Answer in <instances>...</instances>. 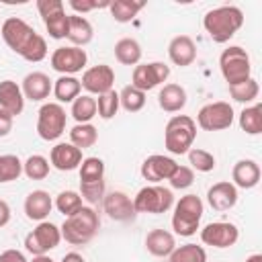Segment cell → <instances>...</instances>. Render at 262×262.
Here are the masks:
<instances>
[{
  "instance_id": "22",
  "label": "cell",
  "mask_w": 262,
  "mask_h": 262,
  "mask_svg": "<svg viewBox=\"0 0 262 262\" xmlns=\"http://www.w3.org/2000/svg\"><path fill=\"white\" fill-rule=\"evenodd\" d=\"M168 57L174 66L186 68L196 59V45L188 35H178L168 45Z\"/></svg>"
},
{
  "instance_id": "43",
  "label": "cell",
  "mask_w": 262,
  "mask_h": 262,
  "mask_svg": "<svg viewBox=\"0 0 262 262\" xmlns=\"http://www.w3.org/2000/svg\"><path fill=\"white\" fill-rule=\"evenodd\" d=\"M104 194H106V184H104V180L80 182V196H82V201H86L88 205H98V203H102Z\"/></svg>"
},
{
  "instance_id": "38",
  "label": "cell",
  "mask_w": 262,
  "mask_h": 262,
  "mask_svg": "<svg viewBox=\"0 0 262 262\" xmlns=\"http://www.w3.org/2000/svg\"><path fill=\"white\" fill-rule=\"evenodd\" d=\"M119 104L127 111V113H139L145 106V92L137 90L135 86H125L119 92Z\"/></svg>"
},
{
  "instance_id": "39",
  "label": "cell",
  "mask_w": 262,
  "mask_h": 262,
  "mask_svg": "<svg viewBox=\"0 0 262 262\" xmlns=\"http://www.w3.org/2000/svg\"><path fill=\"white\" fill-rule=\"evenodd\" d=\"M80 182H96V180H104V162L96 156L84 158L80 164Z\"/></svg>"
},
{
  "instance_id": "16",
  "label": "cell",
  "mask_w": 262,
  "mask_h": 262,
  "mask_svg": "<svg viewBox=\"0 0 262 262\" xmlns=\"http://www.w3.org/2000/svg\"><path fill=\"white\" fill-rule=\"evenodd\" d=\"M176 168H178V164H176L170 156L151 154V156H147V158L143 160L139 172H141L143 180H147V182H151V184H158V182H162V180H168V178L174 174Z\"/></svg>"
},
{
  "instance_id": "23",
  "label": "cell",
  "mask_w": 262,
  "mask_h": 262,
  "mask_svg": "<svg viewBox=\"0 0 262 262\" xmlns=\"http://www.w3.org/2000/svg\"><path fill=\"white\" fill-rule=\"evenodd\" d=\"M0 108H4L12 117H18L25 111V94L20 90V84H16L14 80L0 82Z\"/></svg>"
},
{
  "instance_id": "4",
  "label": "cell",
  "mask_w": 262,
  "mask_h": 262,
  "mask_svg": "<svg viewBox=\"0 0 262 262\" xmlns=\"http://www.w3.org/2000/svg\"><path fill=\"white\" fill-rule=\"evenodd\" d=\"M205 213V205L201 196L196 194H184L180 201L174 205V215H172V229L176 235L190 237L196 233L201 225V217Z\"/></svg>"
},
{
  "instance_id": "49",
  "label": "cell",
  "mask_w": 262,
  "mask_h": 262,
  "mask_svg": "<svg viewBox=\"0 0 262 262\" xmlns=\"http://www.w3.org/2000/svg\"><path fill=\"white\" fill-rule=\"evenodd\" d=\"M0 262H29L20 250H4L0 252Z\"/></svg>"
},
{
  "instance_id": "29",
  "label": "cell",
  "mask_w": 262,
  "mask_h": 262,
  "mask_svg": "<svg viewBox=\"0 0 262 262\" xmlns=\"http://www.w3.org/2000/svg\"><path fill=\"white\" fill-rule=\"evenodd\" d=\"M98 141V129L92 123H76L70 129V143L76 145L78 149L92 147Z\"/></svg>"
},
{
  "instance_id": "17",
  "label": "cell",
  "mask_w": 262,
  "mask_h": 262,
  "mask_svg": "<svg viewBox=\"0 0 262 262\" xmlns=\"http://www.w3.org/2000/svg\"><path fill=\"white\" fill-rule=\"evenodd\" d=\"M82 149H78L76 145H72L70 141H61V143H55L51 147V154H49V164L55 168V170H61V172H72L76 168H80L82 164Z\"/></svg>"
},
{
  "instance_id": "31",
  "label": "cell",
  "mask_w": 262,
  "mask_h": 262,
  "mask_svg": "<svg viewBox=\"0 0 262 262\" xmlns=\"http://www.w3.org/2000/svg\"><path fill=\"white\" fill-rule=\"evenodd\" d=\"M237 123H239V129L246 131L248 135H260L262 133V104L244 106Z\"/></svg>"
},
{
  "instance_id": "21",
  "label": "cell",
  "mask_w": 262,
  "mask_h": 262,
  "mask_svg": "<svg viewBox=\"0 0 262 262\" xmlns=\"http://www.w3.org/2000/svg\"><path fill=\"white\" fill-rule=\"evenodd\" d=\"M25 215H27V219H31V221H47V217H49V213H51V209H53V199H51V194L47 192V190H41V188H37V190H31L29 194H27V199H25Z\"/></svg>"
},
{
  "instance_id": "46",
  "label": "cell",
  "mask_w": 262,
  "mask_h": 262,
  "mask_svg": "<svg viewBox=\"0 0 262 262\" xmlns=\"http://www.w3.org/2000/svg\"><path fill=\"white\" fill-rule=\"evenodd\" d=\"M108 0H102V2H92V0H70V8L76 10V14H84V12H90V10H96V8H108Z\"/></svg>"
},
{
  "instance_id": "12",
  "label": "cell",
  "mask_w": 262,
  "mask_h": 262,
  "mask_svg": "<svg viewBox=\"0 0 262 262\" xmlns=\"http://www.w3.org/2000/svg\"><path fill=\"white\" fill-rule=\"evenodd\" d=\"M86 63H88V55H86V49L82 47L66 45V47H57L51 53V68L61 76H74L82 72Z\"/></svg>"
},
{
  "instance_id": "32",
  "label": "cell",
  "mask_w": 262,
  "mask_h": 262,
  "mask_svg": "<svg viewBox=\"0 0 262 262\" xmlns=\"http://www.w3.org/2000/svg\"><path fill=\"white\" fill-rule=\"evenodd\" d=\"M70 115L74 117L76 123H90L96 117V98L90 96V94H80L72 102Z\"/></svg>"
},
{
  "instance_id": "42",
  "label": "cell",
  "mask_w": 262,
  "mask_h": 262,
  "mask_svg": "<svg viewBox=\"0 0 262 262\" xmlns=\"http://www.w3.org/2000/svg\"><path fill=\"white\" fill-rule=\"evenodd\" d=\"M45 23V29L49 33L51 39H66L68 37V29H70V14L63 12H57V14H51L47 18H43Z\"/></svg>"
},
{
  "instance_id": "35",
  "label": "cell",
  "mask_w": 262,
  "mask_h": 262,
  "mask_svg": "<svg viewBox=\"0 0 262 262\" xmlns=\"http://www.w3.org/2000/svg\"><path fill=\"white\" fill-rule=\"evenodd\" d=\"M53 207H55L63 217H70V215H74L76 211H80V209L84 207V201H82L80 192H76V190H61V192L55 196Z\"/></svg>"
},
{
  "instance_id": "6",
  "label": "cell",
  "mask_w": 262,
  "mask_h": 262,
  "mask_svg": "<svg viewBox=\"0 0 262 262\" xmlns=\"http://www.w3.org/2000/svg\"><path fill=\"white\" fill-rule=\"evenodd\" d=\"M133 207H135V213L160 215L174 207V194L166 186L147 184V186L139 188L137 194L133 196Z\"/></svg>"
},
{
  "instance_id": "36",
  "label": "cell",
  "mask_w": 262,
  "mask_h": 262,
  "mask_svg": "<svg viewBox=\"0 0 262 262\" xmlns=\"http://www.w3.org/2000/svg\"><path fill=\"white\" fill-rule=\"evenodd\" d=\"M23 174V162L14 154H2L0 156V184L14 182Z\"/></svg>"
},
{
  "instance_id": "24",
  "label": "cell",
  "mask_w": 262,
  "mask_h": 262,
  "mask_svg": "<svg viewBox=\"0 0 262 262\" xmlns=\"http://www.w3.org/2000/svg\"><path fill=\"white\" fill-rule=\"evenodd\" d=\"M176 248V237L168 229H151L145 235V250L156 258H168Z\"/></svg>"
},
{
  "instance_id": "10",
  "label": "cell",
  "mask_w": 262,
  "mask_h": 262,
  "mask_svg": "<svg viewBox=\"0 0 262 262\" xmlns=\"http://www.w3.org/2000/svg\"><path fill=\"white\" fill-rule=\"evenodd\" d=\"M0 33H2L4 43H6L16 55H23L25 49L31 45V41H33L35 35H37V31H35L29 23H25L23 18H18V16L6 18V20L2 23Z\"/></svg>"
},
{
  "instance_id": "26",
  "label": "cell",
  "mask_w": 262,
  "mask_h": 262,
  "mask_svg": "<svg viewBox=\"0 0 262 262\" xmlns=\"http://www.w3.org/2000/svg\"><path fill=\"white\" fill-rule=\"evenodd\" d=\"M94 37V29L90 25V20L86 16H80V14H70V29H68V41L74 45V47H82L88 45Z\"/></svg>"
},
{
  "instance_id": "41",
  "label": "cell",
  "mask_w": 262,
  "mask_h": 262,
  "mask_svg": "<svg viewBox=\"0 0 262 262\" xmlns=\"http://www.w3.org/2000/svg\"><path fill=\"white\" fill-rule=\"evenodd\" d=\"M186 156H188V162H190V168L192 170H196V172H211V170H215V156L211 154V151H207V149H201V147H190L188 151H186Z\"/></svg>"
},
{
  "instance_id": "27",
  "label": "cell",
  "mask_w": 262,
  "mask_h": 262,
  "mask_svg": "<svg viewBox=\"0 0 262 262\" xmlns=\"http://www.w3.org/2000/svg\"><path fill=\"white\" fill-rule=\"evenodd\" d=\"M53 96L55 100L61 104V102H74L80 94H82V84L76 76H59L55 82H53Z\"/></svg>"
},
{
  "instance_id": "45",
  "label": "cell",
  "mask_w": 262,
  "mask_h": 262,
  "mask_svg": "<svg viewBox=\"0 0 262 262\" xmlns=\"http://www.w3.org/2000/svg\"><path fill=\"white\" fill-rule=\"evenodd\" d=\"M168 182H170L172 188L184 190V188H188V186L194 182V170L188 168V166H180V164H178V168H176L174 174L168 178Z\"/></svg>"
},
{
  "instance_id": "9",
  "label": "cell",
  "mask_w": 262,
  "mask_h": 262,
  "mask_svg": "<svg viewBox=\"0 0 262 262\" xmlns=\"http://www.w3.org/2000/svg\"><path fill=\"white\" fill-rule=\"evenodd\" d=\"M61 242V231L55 223L51 221H39L33 231L27 233L25 237V248L33 256H45L53 248H57Z\"/></svg>"
},
{
  "instance_id": "8",
  "label": "cell",
  "mask_w": 262,
  "mask_h": 262,
  "mask_svg": "<svg viewBox=\"0 0 262 262\" xmlns=\"http://www.w3.org/2000/svg\"><path fill=\"white\" fill-rule=\"evenodd\" d=\"M233 117H235L233 106L225 100H217V102H209V104L201 106L194 123L203 131H223V129L231 127Z\"/></svg>"
},
{
  "instance_id": "34",
  "label": "cell",
  "mask_w": 262,
  "mask_h": 262,
  "mask_svg": "<svg viewBox=\"0 0 262 262\" xmlns=\"http://www.w3.org/2000/svg\"><path fill=\"white\" fill-rule=\"evenodd\" d=\"M168 262H207V252L203 246L196 244L176 246L174 252L168 256Z\"/></svg>"
},
{
  "instance_id": "44",
  "label": "cell",
  "mask_w": 262,
  "mask_h": 262,
  "mask_svg": "<svg viewBox=\"0 0 262 262\" xmlns=\"http://www.w3.org/2000/svg\"><path fill=\"white\" fill-rule=\"evenodd\" d=\"M23 59L31 61V63H37V61H43L47 57V41L37 33L35 39L31 41V45L25 49V53L20 55Z\"/></svg>"
},
{
  "instance_id": "7",
  "label": "cell",
  "mask_w": 262,
  "mask_h": 262,
  "mask_svg": "<svg viewBox=\"0 0 262 262\" xmlns=\"http://www.w3.org/2000/svg\"><path fill=\"white\" fill-rule=\"evenodd\" d=\"M66 108L59 102H45L37 113V135L43 141H55L66 131Z\"/></svg>"
},
{
  "instance_id": "14",
  "label": "cell",
  "mask_w": 262,
  "mask_h": 262,
  "mask_svg": "<svg viewBox=\"0 0 262 262\" xmlns=\"http://www.w3.org/2000/svg\"><path fill=\"white\" fill-rule=\"evenodd\" d=\"M80 84H82V88H84L90 96H92V94L100 96V94L113 90V86H115V72H113V68L106 66V63L92 66V68L84 70Z\"/></svg>"
},
{
  "instance_id": "11",
  "label": "cell",
  "mask_w": 262,
  "mask_h": 262,
  "mask_svg": "<svg viewBox=\"0 0 262 262\" xmlns=\"http://www.w3.org/2000/svg\"><path fill=\"white\" fill-rule=\"evenodd\" d=\"M170 76V68L164 61H149V63H137L131 74V86H135L141 92H149L156 86L164 84Z\"/></svg>"
},
{
  "instance_id": "3",
  "label": "cell",
  "mask_w": 262,
  "mask_h": 262,
  "mask_svg": "<svg viewBox=\"0 0 262 262\" xmlns=\"http://www.w3.org/2000/svg\"><path fill=\"white\" fill-rule=\"evenodd\" d=\"M196 137V123L188 115H174L164 129V145L170 154L182 156L186 154Z\"/></svg>"
},
{
  "instance_id": "50",
  "label": "cell",
  "mask_w": 262,
  "mask_h": 262,
  "mask_svg": "<svg viewBox=\"0 0 262 262\" xmlns=\"http://www.w3.org/2000/svg\"><path fill=\"white\" fill-rule=\"evenodd\" d=\"M10 217H12L10 205H8L4 199H0V227H6V225L10 223Z\"/></svg>"
},
{
  "instance_id": "53",
  "label": "cell",
  "mask_w": 262,
  "mask_h": 262,
  "mask_svg": "<svg viewBox=\"0 0 262 262\" xmlns=\"http://www.w3.org/2000/svg\"><path fill=\"white\" fill-rule=\"evenodd\" d=\"M246 262H262V254H252L246 258Z\"/></svg>"
},
{
  "instance_id": "1",
  "label": "cell",
  "mask_w": 262,
  "mask_h": 262,
  "mask_svg": "<svg viewBox=\"0 0 262 262\" xmlns=\"http://www.w3.org/2000/svg\"><path fill=\"white\" fill-rule=\"evenodd\" d=\"M244 25V12L237 6L225 4L209 10L203 16V27L211 41L215 43H227Z\"/></svg>"
},
{
  "instance_id": "28",
  "label": "cell",
  "mask_w": 262,
  "mask_h": 262,
  "mask_svg": "<svg viewBox=\"0 0 262 262\" xmlns=\"http://www.w3.org/2000/svg\"><path fill=\"white\" fill-rule=\"evenodd\" d=\"M115 57L123 66H137L141 59V45L133 37H123L115 43Z\"/></svg>"
},
{
  "instance_id": "18",
  "label": "cell",
  "mask_w": 262,
  "mask_h": 262,
  "mask_svg": "<svg viewBox=\"0 0 262 262\" xmlns=\"http://www.w3.org/2000/svg\"><path fill=\"white\" fill-rule=\"evenodd\" d=\"M20 90L25 94V100L41 102V100L49 98V94L53 90V80H49V76L43 72H31L23 78Z\"/></svg>"
},
{
  "instance_id": "48",
  "label": "cell",
  "mask_w": 262,
  "mask_h": 262,
  "mask_svg": "<svg viewBox=\"0 0 262 262\" xmlns=\"http://www.w3.org/2000/svg\"><path fill=\"white\" fill-rule=\"evenodd\" d=\"M12 123H14V117L8 115L4 108H0V137H6L12 131Z\"/></svg>"
},
{
  "instance_id": "30",
  "label": "cell",
  "mask_w": 262,
  "mask_h": 262,
  "mask_svg": "<svg viewBox=\"0 0 262 262\" xmlns=\"http://www.w3.org/2000/svg\"><path fill=\"white\" fill-rule=\"evenodd\" d=\"M143 6L145 2H139V0H113L108 4V10L117 23H131Z\"/></svg>"
},
{
  "instance_id": "5",
  "label": "cell",
  "mask_w": 262,
  "mask_h": 262,
  "mask_svg": "<svg viewBox=\"0 0 262 262\" xmlns=\"http://www.w3.org/2000/svg\"><path fill=\"white\" fill-rule=\"evenodd\" d=\"M219 70L227 86L246 82L248 78H252V63L248 51L239 45H229L219 55Z\"/></svg>"
},
{
  "instance_id": "33",
  "label": "cell",
  "mask_w": 262,
  "mask_h": 262,
  "mask_svg": "<svg viewBox=\"0 0 262 262\" xmlns=\"http://www.w3.org/2000/svg\"><path fill=\"white\" fill-rule=\"evenodd\" d=\"M49 160L41 154H33L29 156L25 162H23V174L29 178V180H43L49 176Z\"/></svg>"
},
{
  "instance_id": "25",
  "label": "cell",
  "mask_w": 262,
  "mask_h": 262,
  "mask_svg": "<svg viewBox=\"0 0 262 262\" xmlns=\"http://www.w3.org/2000/svg\"><path fill=\"white\" fill-rule=\"evenodd\" d=\"M186 90L180 84H164L158 92V104L166 113H180L186 106Z\"/></svg>"
},
{
  "instance_id": "13",
  "label": "cell",
  "mask_w": 262,
  "mask_h": 262,
  "mask_svg": "<svg viewBox=\"0 0 262 262\" xmlns=\"http://www.w3.org/2000/svg\"><path fill=\"white\" fill-rule=\"evenodd\" d=\"M237 239H239V229L235 223L229 221H213L201 229V242L205 246H213L219 250L235 246Z\"/></svg>"
},
{
  "instance_id": "51",
  "label": "cell",
  "mask_w": 262,
  "mask_h": 262,
  "mask_svg": "<svg viewBox=\"0 0 262 262\" xmlns=\"http://www.w3.org/2000/svg\"><path fill=\"white\" fill-rule=\"evenodd\" d=\"M59 262H86V260H84V256L78 254V252H68V254H63V258H61Z\"/></svg>"
},
{
  "instance_id": "19",
  "label": "cell",
  "mask_w": 262,
  "mask_h": 262,
  "mask_svg": "<svg viewBox=\"0 0 262 262\" xmlns=\"http://www.w3.org/2000/svg\"><path fill=\"white\" fill-rule=\"evenodd\" d=\"M207 203L213 211H229L235 207L237 203V188L229 182V180H221V182H215L209 190H207Z\"/></svg>"
},
{
  "instance_id": "52",
  "label": "cell",
  "mask_w": 262,
  "mask_h": 262,
  "mask_svg": "<svg viewBox=\"0 0 262 262\" xmlns=\"http://www.w3.org/2000/svg\"><path fill=\"white\" fill-rule=\"evenodd\" d=\"M29 262H55V260H51V258L45 254V256H33V260H29Z\"/></svg>"
},
{
  "instance_id": "20",
  "label": "cell",
  "mask_w": 262,
  "mask_h": 262,
  "mask_svg": "<svg viewBox=\"0 0 262 262\" xmlns=\"http://www.w3.org/2000/svg\"><path fill=\"white\" fill-rule=\"evenodd\" d=\"M260 166L256 160H250V158H244V160H237L233 164V170H231V184L235 188H244V190H250L254 186H258L260 182Z\"/></svg>"
},
{
  "instance_id": "40",
  "label": "cell",
  "mask_w": 262,
  "mask_h": 262,
  "mask_svg": "<svg viewBox=\"0 0 262 262\" xmlns=\"http://www.w3.org/2000/svg\"><path fill=\"white\" fill-rule=\"evenodd\" d=\"M119 108H121V104H119V92L117 90H108L96 98V115L104 121L113 119L119 113Z\"/></svg>"
},
{
  "instance_id": "37",
  "label": "cell",
  "mask_w": 262,
  "mask_h": 262,
  "mask_svg": "<svg viewBox=\"0 0 262 262\" xmlns=\"http://www.w3.org/2000/svg\"><path fill=\"white\" fill-rule=\"evenodd\" d=\"M260 94V86L254 78H248L246 82L242 84H235V86H229V96L235 100V102H242V104H250L258 98Z\"/></svg>"
},
{
  "instance_id": "47",
  "label": "cell",
  "mask_w": 262,
  "mask_h": 262,
  "mask_svg": "<svg viewBox=\"0 0 262 262\" xmlns=\"http://www.w3.org/2000/svg\"><path fill=\"white\" fill-rule=\"evenodd\" d=\"M37 10L41 14V18H47L51 14H57V12H63L66 6L61 0H37Z\"/></svg>"
},
{
  "instance_id": "15",
  "label": "cell",
  "mask_w": 262,
  "mask_h": 262,
  "mask_svg": "<svg viewBox=\"0 0 262 262\" xmlns=\"http://www.w3.org/2000/svg\"><path fill=\"white\" fill-rule=\"evenodd\" d=\"M102 209L104 213L113 219V221H133L135 219V207H133V199L123 192V190H113L108 194H104L102 199Z\"/></svg>"
},
{
  "instance_id": "2",
  "label": "cell",
  "mask_w": 262,
  "mask_h": 262,
  "mask_svg": "<svg viewBox=\"0 0 262 262\" xmlns=\"http://www.w3.org/2000/svg\"><path fill=\"white\" fill-rule=\"evenodd\" d=\"M100 227V217L92 207H82L80 211H76L74 215L66 217L59 231H61V239H66L72 246H86Z\"/></svg>"
}]
</instances>
